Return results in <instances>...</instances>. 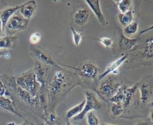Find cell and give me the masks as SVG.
Segmentation results:
<instances>
[{
  "label": "cell",
  "instance_id": "e0dca14e",
  "mask_svg": "<svg viewBox=\"0 0 153 125\" xmlns=\"http://www.w3.org/2000/svg\"><path fill=\"white\" fill-rule=\"evenodd\" d=\"M36 9V2L34 0L28 1L20 5L19 12L26 19L30 20Z\"/></svg>",
  "mask_w": 153,
  "mask_h": 125
},
{
  "label": "cell",
  "instance_id": "9a60e30c",
  "mask_svg": "<svg viewBox=\"0 0 153 125\" xmlns=\"http://www.w3.org/2000/svg\"><path fill=\"white\" fill-rule=\"evenodd\" d=\"M128 54L123 55L122 56H121L118 59H117L115 61H114L111 62L110 64H109L106 66L105 70L103 73H102L101 74L99 75V76L97 77V82H100L102 79H103L106 76L112 73L115 70L118 69V68L127 59V58H128Z\"/></svg>",
  "mask_w": 153,
  "mask_h": 125
},
{
  "label": "cell",
  "instance_id": "f35d334b",
  "mask_svg": "<svg viewBox=\"0 0 153 125\" xmlns=\"http://www.w3.org/2000/svg\"><path fill=\"white\" fill-rule=\"evenodd\" d=\"M101 125H114V124H105V123H103Z\"/></svg>",
  "mask_w": 153,
  "mask_h": 125
},
{
  "label": "cell",
  "instance_id": "d4e9b609",
  "mask_svg": "<svg viewBox=\"0 0 153 125\" xmlns=\"http://www.w3.org/2000/svg\"><path fill=\"white\" fill-rule=\"evenodd\" d=\"M139 25L136 22H132L124 27L123 33L126 36H130L135 34L138 31Z\"/></svg>",
  "mask_w": 153,
  "mask_h": 125
},
{
  "label": "cell",
  "instance_id": "f546056e",
  "mask_svg": "<svg viewBox=\"0 0 153 125\" xmlns=\"http://www.w3.org/2000/svg\"><path fill=\"white\" fill-rule=\"evenodd\" d=\"M93 40L99 41L100 43H102L106 48H110L113 45V40L111 38L103 37L100 38H96V39H93Z\"/></svg>",
  "mask_w": 153,
  "mask_h": 125
},
{
  "label": "cell",
  "instance_id": "f1b7e54d",
  "mask_svg": "<svg viewBox=\"0 0 153 125\" xmlns=\"http://www.w3.org/2000/svg\"><path fill=\"white\" fill-rule=\"evenodd\" d=\"M71 30L72 31V38H73V41H74V44L75 46L79 45V44L82 40V34L81 33H79L78 32H77L72 27H71Z\"/></svg>",
  "mask_w": 153,
  "mask_h": 125
},
{
  "label": "cell",
  "instance_id": "836d02e7",
  "mask_svg": "<svg viewBox=\"0 0 153 125\" xmlns=\"http://www.w3.org/2000/svg\"><path fill=\"white\" fill-rule=\"evenodd\" d=\"M135 125H149L148 123L147 122H145V121H140L137 123V124H136Z\"/></svg>",
  "mask_w": 153,
  "mask_h": 125
},
{
  "label": "cell",
  "instance_id": "ac0fdd59",
  "mask_svg": "<svg viewBox=\"0 0 153 125\" xmlns=\"http://www.w3.org/2000/svg\"><path fill=\"white\" fill-rule=\"evenodd\" d=\"M15 90L17 95L22 99L25 102L30 105L36 108V99L35 97H33L30 94L25 90H23L20 87H19L16 83L14 85Z\"/></svg>",
  "mask_w": 153,
  "mask_h": 125
},
{
  "label": "cell",
  "instance_id": "603a6c76",
  "mask_svg": "<svg viewBox=\"0 0 153 125\" xmlns=\"http://www.w3.org/2000/svg\"><path fill=\"white\" fill-rule=\"evenodd\" d=\"M16 36L7 35L0 38V49L2 48H11L14 46L17 41Z\"/></svg>",
  "mask_w": 153,
  "mask_h": 125
},
{
  "label": "cell",
  "instance_id": "277c9868",
  "mask_svg": "<svg viewBox=\"0 0 153 125\" xmlns=\"http://www.w3.org/2000/svg\"><path fill=\"white\" fill-rule=\"evenodd\" d=\"M29 20L25 19L19 12H16L7 22L5 29L7 35L11 36L16 32L25 30L29 24Z\"/></svg>",
  "mask_w": 153,
  "mask_h": 125
},
{
  "label": "cell",
  "instance_id": "5b68a950",
  "mask_svg": "<svg viewBox=\"0 0 153 125\" xmlns=\"http://www.w3.org/2000/svg\"><path fill=\"white\" fill-rule=\"evenodd\" d=\"M85 96V102L82 111L78 115L74 117V120H82L87 114L93 110L97 111L102 108V103L95 94L90 91H84Z\"/></svg>",
  "mask_w": 153,
  "mask_h": 125
},
{
  "label": "cell",
  "instance_id": "e575fe53",
  "mask_svg": "<svg viewBox=\"0 0 153 125\" xmlns=\"http://www.w3.org/2000/svg\"><path fill=\"white\" fill-rule=\"evenodd\" d=\"M7 125H16V124L13 121H10L7 123Z\"/></svg>",
  "mask_w": 153,
  "mask_h": 125
},
{
  "label": "cell",
  "instance_id": "484cf974",
  "mask_svg": "<svg viewBox=\"0 0 153 125\" xmlns=\"http://www.w3.org/2000/svg\"><path fill=\"white\" fill-rule=\"evenodd\" d=\"M118 8L119 9L120 13H124L130 10V7L131 5V1L130 0H122L115 1Z\"/></svg>",
  "mask_w": 153,
  "mask_h": 125
},
{
  "label": "cell",
  "instance_id": "6da1fadb",
  "mask_svg": "<svg viewBox=\"0 0 153 125\" xmlns=\"http://www.w3.org/2000/svg\"><path fill=\"white\" fill-rule=\"evenodd\" d=\"M47 86L48 105L53 109L75 86L79 85L77 76L59 66L50 75Z\"/></svg>",
  "mask_w": 153,
  "mask_h": 125
},
{
  "label": "cell",
  "instance_id": "7c38bea8",
  "mask_svg": "<svg viewBox=\"0 0 153 125\" xmlns=\"http://www.w3.org/2000/svg\"><path fill=\"white\" fill-rule=\"evenodd\" d=\"M137 89V84L133 85L131 87H127L125 91L124 99L122 103V106L124 109V112L126 111H129L136 106L135 95Z\"/></svg>",
  "mask_w": 153,
  "mask_h": 125
},
{
  "label": "cell",
  "instance_id": "d6986e66",
  "mask_svg": "<svg viewBox=\"0 0 153 125\" xmlns=\"http://www.w3.org/2000/svg\"><path fill=\"white\" fill-rule=\"evenodd\" d=\"M20 7V5H16V6L13 7H9V8H5V10H4L3 11H1L0 12V17H1V20L2 22V24L3 30L5 29L6 24H7V22L8 21V20L10 19V18L16 12H17L19 10Z\"/></svg>",
  "mask_w": 153,
  "mask_h": 125
},
{
  "label": "cell",
  "instance_id": "60d3db41",
  "mask_svg": "<svg viewBox=\"0 0 153 125\" xmlns=\"http://www.w3.org/2000/svg\"><path fill=\"white\" fill-rule=\"evenodd\" d=\"M40 125H45V124H43V123H41Z\"/></svg>",
  "mask_w": 153,
  "mask_h": 125
},
{
  "label": "cell",
  "instance_id": "d590c367",
  "mask_svg": "<svg viewBox=\"0 0 153 125\" xmlns=\"http://www.w3.org/2000/svg\"><path fill=\"white\" fill-rule=\"evenodd\" d=\"M27 123H29V124H31L30 122H27V121H25V122H24V123H23L22 124H20V125H29Z\"/></svg>",
  "mask_w": 153,
  "mask_h": 125
},
{
  "label": "cell",
  "instance_id": "30bf717a",
  "mask_svg": "<svg viewBox=\"0 0 153 125\" xmlns=\"http://www.w3.org/2000/svg\"><path fill=\"white\" fill-rule=\"evenodd\" d=\"M37 81L41 84V86L47 85L50 76V67L36 61L34 67L33 69Z\"/></svg>",
  "mask_w": 153,
  "mask_h": 125
},
{
  "label": "cell",
  "instance_id": "1f68e13d",
  "mask_svg": "<svg viewBox=\"0 0 153 125\" xmlns=\"http://www.w3.org/2000/svg\"><path fill=\"white\" fill-rule=\"evenodd\" d=\"M6 93V88L4 84L0 80V96H4Z\"/></svg>",
  "mask_w": 153,
  "mask_h": 125
},
{
  "label": "cell",
  "instance_id": "3957f363",
  "mask_svg": "<svg viewBox=\"0 0 153 125\" xmlns=\"http://www.w3.org/2000/svg\"><path fill=\"white\" fill-rule=\"evenodd\" d=\"M15 83L21 88L35 97L41 88V84L37 81L33 69L27 71L18 76Z\"/></svg>",
  "mask_w": 153,
  "mask_h": 125
},
{
  "label": "cell",
  "instance_id": "ffe728a7",
  "mask_svg": "<svg viewBox=\"0 0 153 125\" xmlns=\"http://www.w3.org/2000/svg\"><path fill=\"white\" fill-rule=\"evenodd\" d=\"M0 107L14 114L15 115H17V116L20 117V118L24 119L26 121L29 122L15 110L13 103L12 100L11 99H10L9 98H8L5 96H0Z\"/></svg>",
  "mask_w": 153,
  "mask_h": 125
},
{
  "label": "cell",
  "instance_id": "4fadbf2b",
  "mask_svg": "<svg viewBox=\"0 0 153 125\" xmlns=\"http://www.w3.org/2000/svg\"><path fill=\"white\" fill-rule=\"evenodd\" d=\"M90 17V10L89 8L85 6L78 8L74 13L73 19L74 23L79 26L85 25Z\"/></svg>",
  "mask_w": 153,
  "mask_h": 125
},
{
  "label": "cell",
  "instance_id": "4316f807",
  "mask_svg": "<svg viewBox=\"0 0 153 125\" xmlns=\"http://www.w3.org/2000/svg\"><path fill=\"white\" fill-rule=\"evenodd\" d=\"M111 112L113 116L118 117L124 112V109L121 104L113 103L111 107Z\"/></svg>",
  "mask_w": 153,
  "mask_h": 125
},
{
  "label": "cell",
  "instance_id": "8fae6325",
  "mask_svg": "<svg viewBox=\"0 0 153 125\" xmlns=\"http://www.w3.org/2000/svg\"><path fill=\"white\" fill-rule=\"evenodd\" d=\"M30 52L32 56L37 59L36 61L41 62L42 64L48 66H59L51 56L39 47L30 46Z\"/></svg>",
  "mask_w": 153,
  "mask_h": 125
},
{
  "label": "cell",
  "instance_id": "52a82bcc",
  "mask_svg": "<svg viewBox=\"0 0 153 125\" xmlns=\"http://www.w3.org/2000/svg\"><path fill=\"white\" fill-rule=\"evenodd\" d=\"M140 41L129 52H139V56L142 59H152L153 54L152 37L150 36L146 38L142 44H140Z\"/></svg>",
  "mask_w": 153,
  "mask_h": 125
},
{
  "label": "cell",
  "instance_id": "44dd1931",
  "mask_svg": "<svg viewBox=\"0 0 153 125\" xmlns=\"http://www.w3.org/2000/svg\"><path fill=\"white\" fill-rule=\"evenodd\" d=\"M133 13L131 9L124 13H120L118 15V21L124 27L131 23L133 22Z\"/></svg>",
  "mask_w": 153,
  "mask_h": 125
},
{
  "label": "cell",
  "instance_id": "2e32d148",
  "mask_svg": "<svg viewBox=\"0 0 153 125\" xmlns=\"http://www.w3.org/2000/svg\"><path fill=\"white\" fill-rule=\"evenodd\" d=\"M85 2L87 4V5L88 6L89 9H90L92 11V12L94 14V15L96 16L100 23L103 26H107L108 22H106L105 17L101 10L100 1L98 0H96V1L86 0Z\"/></svg>",
  "mask_w": 153,
  "mask_h": 125
},
{
  "label": "cell",
  "instance_id": "ab89813d",
  "mask_svg": "<svg viewBox=\"0 0 153 125\" xmlns=\"http://www.w3.org/2000/svg\"><path fill=\"white\" fill-rule=\"evenodd\" d=\"M2 55H3V52L1 50H0V56H1Z\"/></svg>",
  "mask_w": 153,
  "mask_h": 125
},
{
  "label": "cell",
  "instance_id": "83f0119b",
  "mask_svg": "<svg viewBox=\"0 0 153 125\" xmlns=\"http://www.w3.org/2000/svg\"><path fill=\"white\" fill-rule=\"evenodd\" d=\"M87 121L88 125H100L99 119L92 111L87 114Z\"/></svg>",
  "mask_w": 153,
  "mask_h": 125
},
{
  "label": "cell",
  "instance_id": "ba28073f",
  "mask_svg": "<svg viewBox=\"0 0 153 125\" xmlns=\"http://www.w3.org/2000/svg\"><path fill=\"white\" fill-rule=\"evenodd\" d=\"M36 99V108L39 109L44 118L48 116V90L47 85L41 86L40 89L38 91L35 96Z\"/></svg>",
  "mask_w": 153,
  "mask_h": 125
},
{
  "label": "cell",
  "instance_id": "7402d4cb",
  "mask_svg": "<svg viewBox=\"0 0 153 125\" xmlns=\"http://www.w3.org/2000/svg\"><path fill=\"white\" fill-rule=\"evenodd\" d=\"M127 86L125 85H121L117 92L115 94V95L111 97L109 101L112 102V103H118L122 105V103L124 101L125 97V91Z\"/></svg>",
  "mask_w": 153,
  "mask_h": 125
},
{
  "label": "cell",
  "instance_id": "74e56055",
  "mask_svg": "<svg viewBox=\"0 0 153 125\" xmlns=\"http://www.w3.org/2000/svg\"><path fill=\"white\" fill-rule=\"evenodd\" d=\"M2 4H3V2L2 1H0V10H1V8H2V7H3Z\"/></svg>",
  "mask_w": 153,
  "mask_h": 125
},
{
  "label": "cell",
  "instance_id": "8d00e7d4",
  "mask_svg": "<svg viewBox=\"0 0 153 125\" xmlns=\"http://www.w3.org/2000/svg\"><path fill=\"white\" fill-rule=\"evenodd\" d=\"M66 125H73L72 124H71L68 120H67V121H66Z\"/></svg>",
  "mask_w": 153,
  "mask_h": 125
},
{
  "label": "cell",
  "instance_id": "cb8c5ba5",
  "mask_svg": "<svg viewBox=\"0 0 153 125\" xmlns=\"http://www.w3.org/2000/svg\"><path fill=\"white\" fill-rule=\"evenodd\" d=\"M85 102V100H84L82 102H81V103H79V104H78V105H75V106L72 107V108H71L67 112V113L66 114L67 120H68L69 118L74 117L78 115L79 114H80L81 112L83 109Z\"/></svg>",
  "mask_w": 153,
  "mask_h": 125
},
{
  "label": "cell",
  "instance_id": "9c48e42d",
  "mask_svg": "<svg viewBox=\"0 0 153 125\" xmlns=\"http://www.w3.org/2000/svg\"><path fill=\"white\" fill-rule=\"evenodd\" d=\"M141 37L139 35L134 38H128L124 35L121 30H119L117 46L121 51L129 52L139 43Z\"/></svg>",
  "mask_w": 153,
  "mask_h": 125
},
{
  "label": "cell",
  "instance_id": "b9f144b4",
  "mask_svg": "<svg viewBox=\"0 0 153 125\" xmlns=\"http://www.w3.org/2000/svg\"><path fill=\"white\" fill-rule=\"evenodd\" d=\"M79 125H81V124H79Z\"/></svg>",
  "mask_w": 153,
  "mask_h": 125
},
{
  "label": "cell",
  "instance_id": "d6a6232c",
  "mask_svg": "<svg viewBox=\"0 0 153 125\" xmlns=\"http://www.w3.org/2000/svg\"><path fill=\"white\" fill-rule=\"evenodd\" d=\"M3 32H4V30L2 28V22L1 20V17H0V38L1 37Z\"/></svg>",
  "mask_w": 153,
  "mask_h": 125
},
{
  "label": "cell",
  "instance_id": "8992f818",
  "mask_svg": "<svg viewBox=\"0 0 153 125\" xmlns=\"http://www.w3.org/2000/svg\"><path fill=\"white\" fill-rule=\"evenodd\" d=\"M72 69L77 72L78 76L85 80L91 81H96L97 82V77L100 72L99 67L92 62H86L81 65L78 68Z\"/></svg>",
  "mask_w": 153,
  "mask_h": 125
},
{
  "label": "cell",
  "instance_id": "5bb4252c",
  "mask_svg": "<svg viewBox=\"0 0 153 125\" xmlns=\"http://www.w3.org/2000/svg\"><path fill=\"white\" fill-rule=\"evenodd\" d=\"M137 88L140 92V100L143 104H147L152 97V85L146 81L137 84Z\"/></svg>",
  "mask_w": 153,
  "mask_h": 125
},
{
  "label": "cell",
  "instance_id": "4dcf8cb0",
  "mask_svg": "<svg viewBox=\"0 0 153 125\" xmlns=\"http://www.w3.org/2000/svg\"><path fill=\"white\" fill-rule=\"evenodd\" d=\"M40 40H41V35L38 32L32 33L29 37V41L32 44H37L40 41Z\"/></svg>",
  "mask_w": 153,
  "mask_h": 125
},
{
  "label": "cell",
  "instance_id": "7a4b0ae2",
  "mask_svg": "<svg viewBox=\"0 0 153 125\" xmlns=\"http://www.w3.org/2000/svg\"><path fill=\"white\" fill-rule=\"evenodd\" d=\"M121 85L119 78L114 75L110 74L99 82L97 93L102 99L109 100L115 95Z\"/></svg>",
  "mask_w": 153,
  "mask_h": 125
}]
</instances>
